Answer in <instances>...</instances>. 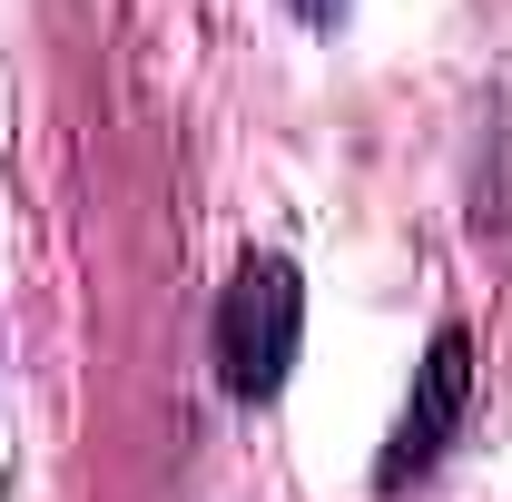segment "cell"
Instances as JSON below:
<instances>
[{"label":"cell","instance_id":"obj_1","mask_svg":"<svg viewBox=\"0 0 512 502\" xmlns=\"http://www.w3.org/2000/svg\"><path fill=\"white\" fill-rule=\"evenodd\" d=\"M296 335H306V286L286 256H247L227 306H217V384L237 404H266L296 375Z\"/></svg>","mask_w":512,"mask_h":502},{"label":"cell","instance_id":"obj_2","mask_svg":"<svg viewBox=\"0 0 512 502\" xmlns=\"http://www.w3.org/2000/svg\"><path fill=\"white\" fill-rule=\"evenodd\" d=\"M463 414H473V335H463V325H434V345H424V365H414V394H404V414H394V443H384L375 483L404 493L414 473H434L444 443L463 434Z\"/></svg>","mask_w":512,"mask_h":502},{"label":"cell","instance_id":"obj_3","mask_svg":"<svg viewBox=\"0 0 512 502\" xmlns=\"http://www.w3.org/2000/svg\"><path fill=\"white\" fill-rule=\"evenodd\" d=\"M296 10H306V20H335V0H296Z\"/></svg>","mask_w":512,"mask_h":502}]
</instances>
